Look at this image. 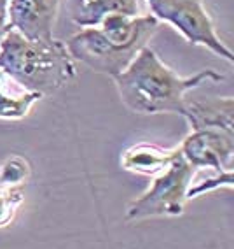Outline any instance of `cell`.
<instances>
[{"label": "cell", "instance_id": "6da1fadb", "mask_svg": "<svg viewBox=\"0 0 234 249\" xmlns=\"http://www.w3.org/2000/svg\"><path fill=\"white\" fill-rule=\"evenodd\" d=\"M123 104L138 114H180L187 100V91L204 85L218 83L224 74L204 69L194 76L182 77L145 46L135 56L126 71L112 77Z\"/></svg>", "mask_w": 234, "mask_h": 249}, {"label": "cell", "instance_id": "7a4b0ae2", "mask_svg": "<svg viewBox=\"0 0 234 249\" xmlns=\"http://www.w3.org/2000/svg\"><path fill=\"white\" fill-rule=\"evenodd\" d=\"M159 28V21L152 16H123L112 14L100 27L80 28L66 40V51L77 62L94 72L115 77L126 71L140 49L147 46Z\"/></svg>", "mask_w": 234, "mask_h": 249}, {"label": "cell", "instance_id": "3957f363", "mask_svg": "<svg viewBox=\"0 0 234 249\" xmlns=\"http://www.w3.org/2000/svg\"><path fill=\"white\" fill-rule=\"evenodd\" d=\"M0 69L28 91L47 97L77 74L75 60L60 40H30L7 30L0 39Z\"/></svg>", "mask_w": 234, "mask_h": 249}, {"label": "cell", "instance_id": "277c9868", "mask_svg": "<svg viewBox=\"0 0 234 249\" xmlns=\"http://www.w3.org/2000/svg\"><path fill=\"white\" fill-rule=\"evenodd\" d=\"M194 178V169L187 163L177 147L175 158L168 169L156 176L152 186L131 202L126 211L128 221L156 218V216H180L187 202V190Z\"/></svg>", "mask_w": 234, "mask_h": 249}, {"label": "cell", "instance_id": "5b68a950", "mask_svg": "<svg viewBox=\"0 0 234 249\" xmlns=\"http://www.w3.org/2000/svg\"><path fill=\"white\" fill-rule=\"evenodd\" d=\"M157 21L170 23L192 46H203L213 54L234 62V54L218 37L203 0H145Z\"/></svg>", "mask_w": 234, "mask_h": 249}, {"label": "cell", "instance_id": "8992f818", "mask_svg": "<svg viewBox=\"0 0 234 249\" xmlns=\"http://www.w3.org/2000/svg\"><path fill=\"white\" fill-rule=\"evenodd\" d=\"M192 169H212L217 174L233 170L234 134L224 130H192L178 146Z\"/></svg>", "mask_w": 234, "mask_h": 249}, {"label": "cell", "instance_id": "52a82bcc", "mask_svg": "<svg viewBox=\"0 0 234 249\" xmlns=\"http://www.w3.org/2000/svg\"><path fill=\"white\" fill-rule=\"evenodd\" d=\"M60 0H9L5 25L30 40H53Z\"/></svg>", "mask_w": 234, "mask_h": 249}, {"label": "cell", "instance_id": "ba28073f", "mask_svg": "<svg viewBox=\"0 0 234 249\" xmlns=\"http://www.w3.org/2000/svg\"><path fill=\"white\" fill-rule=\"evenodd\" d=\"M182 116L192 130H224L234 134V98L208 97L186 100Z\"/></svg>", "mask_w": 234, "mask_h": 249}, {"label": "cell", "instance_id": "9c48e42d", "mask_svg": "<svg viewBox=\"0 0 234 249\" xmlns=\"http://www.w3.org/2000/svg\"><path fill=\"white\" fill-rule=\"evenodd\" d=\"M72 21L80 28L100 27L112 14L138 16V0H68Z\"/></svg>", "mask_w": 234, "mask_h": 249}, {"label": "cell", "instance_id": "30bf717a", "mask_svg": "<svg viewBox=\"0 0 234 249\" xmlns=\"http://www.w3.org/2000/svg\"><path fill=\"white\" fill-rule=\"evenodd\" d=\"M175 153H177V147L164 149L156 144L140 142L123 153L121 165L124 170H129V172L156 178L168 169V165L175 158Z\"/></svg>", "mask_w": 234, "mask_h": 249}, {"label": "cell", "instance_id": "8fae6325", "mask_svg": "<svg viewBox=\"0 0 234 249\" xmlns=\"http://www.w3.org/2000/svg\"><path fill=\"white\" fill-rule=\"evenodd\" d=\"M42 95L28 91L18 81L0 69V120H23L30 114L31 107Z\"/></svg>", "mask_w": 234, "mask_h": 249}, {"label": "cell", "instance_id": "7c38bea8", "mask_svg": "<svg viewBox=\"0 0 234 249\" xmlns=\"http://www.w3.org/2000/svg\"><path fill=\"white\" fill-rule=\"evenodd\" d=\"M30 178V163L21 156H9L0 163V188H19Z\"/></svg>", "mask_w": 234, "mask_h": 249}, {"label": "cell", "instance_id": "4fadbf2b", "mask_svg": "<svg viewBox=\"0 0 234 249\" xmlns=\"http://www.w3.org/2000/svg\"><path fill=\"white\" fill-rule=\"evenodd\" d=\"M23 198L25 193L21 188H0V228L13 221Z\"/></svg>", "mask_w": 234, "mask_h": 249}, {"label": "cell", "instance_id": "5bb4252c", "mask_svg": "<svg viewBox=\"0 0 234 249\" xmlns=\"http://www.w3.org/2000/svg\"><path fill=\"white\" fill-rule=\"evenodd\" d=\"M233 170H225V172H220L217 178L208 179V181H203L196 184V186H189L187 190V200L189 198H196L199 195H204L206 192H212V190H217V188L220 186H227L231 188L233 186Z\"/></svg>", "mask_w": 234, "mask_h": 249}, {"label": "cell", "instance_id": "9a60e30c", "mask_svg": "<svg viewBox=\"0 0 234 249\" xmlns=\"http://www.w3.org/2000/svg\"><path fill=\"white\" fill-rule=\"evenodd\" d=\"M7 5H9V0H0V23H5V16H7Z\"/></svg>", "mask_w": 234, "mask_h": 249}, {"label": "cell", "instance_id": "2e32d148", "mask_svg": "<svg viewBox=\"0 0 234 249\" xmlns=\"http://www.w3.org/2000/svg\"><path fill=\"white\" fill-rule=\"evenodd\" d=\"M5 30H7V25H5V23H0V39H2V36H4Z\"/></svg>", "mask_w": 234, "mask_h": 249}]
</instances>
